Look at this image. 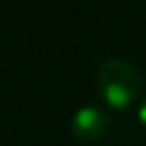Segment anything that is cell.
Instances as JSON below:
<instances>
[{"mask_svg":"<svg viewBox=\"0 0 146 146\" xmlns=\"http://www.w3.org/2000/svg\"><path fill=\"white\" fill-rule=\"evenodd\" d=\"M140 74L132 62L124 58H108L98 70L100 94L112 108L130 106L140 94Z\"/></svg>","mask_w":146,"mask_h":146,"instance_id":"cell-1","label":"cell"},{"mask_svg":"<svg viewBox=\"0 0 146 146\" xmlns=\"http://www.w3.org/2000/svg\"><path fill=\"white\" fill-rule=\"evenodd\" d=\"M108 118L100 108L82 106L72 116V134L80 142H96L106 134Z\"/></svg>","mask_w":146,"mask_h":146,"instance_id":"cell-2","label":"cell"},{"mask_svg":"<svg viewBox=\"0 0 146 146\" xmlns=\"http://www.w3.org/2000/svg\"><path fill=\"white\" fill-rule=\"evenodd\" d=\"M138 120L146 126V100L140 104V108H138Z\"/></svg>","mask_w":146,"mask_h":146,"instance_id":"cell-3","label":"cell"}]
</instances>
